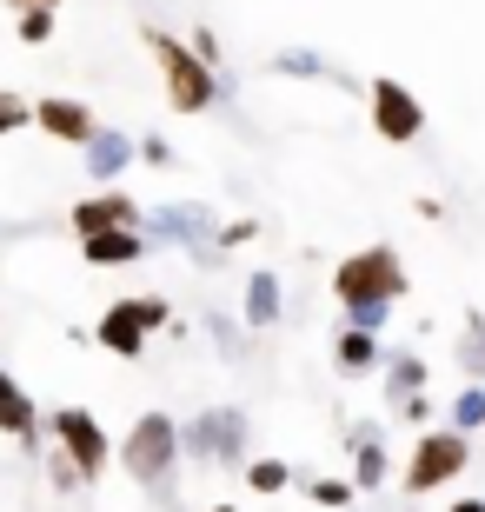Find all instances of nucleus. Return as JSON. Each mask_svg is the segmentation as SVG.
I'll use <instances>...</instances> for the list:
<instances>
[{"instance_id":"f257e3e1","label":"nucleus","mask_w":485,"mask_h":512,"mask_svg":"<svg viewBox=\"0 0 485 512\" xmlns=\"http://www.w3.org/2000/svg\"><path fill=\"white\" fill-rule=\"evenodd\" d=\"M333 293H339V306L353 313L359 333H379L386 313H392V300L406 293V266H399V253H392V247H359V253L339 260Z\"/></svg>"},{"instance_id":"f03ea898","label":"nucleus","mask_w":485,"mask_h":512,"mask_svg":"<svg viewBox=\"0 0 485 512\" xmlns=\"http://www.w3.org/2000/svg\"><path fill=\"white\" fill-rule=\"evenodd\" d=\"M147 54L160 60V80H167V107H173V114H206V107L220 100V74H213L180 34L147 27Z\"/></svg>"},{"instance_id":"7ed1b4c3","label":"nucleus","mask_w":485,"mask_h":512,"mask_svg":"<svg viewBox=\"0 0 485 512\" xmlns=\"http://www.w3.org/2000/svg\"><path fill=\"white\" fill-rule=\"evenodd\" d=\"M120 466H127V479H140V486H167L173 466H180V426H173L167 413H140L127 446H120Z\"/></svg>"},{"instance_id":"20e7f679","label":"nucleus","mask_w":485,"mask_h":512,"mask_svg":"<svg viewBox=\"0 0 485 512\" xmlns=\"http://www.w3.org/2000/svg\"><path fill=\"white\" fill-rule=\"evenodd\" d=\"M472 466V439L459 426H439V433H419L412 446V466H406V493H439Z\"/></svg>"},{"instance_id":"39448f33","label":"nucleus","mask_w":485,"mask_h":512,"mask_svg":"<svg viewBox=\"0 0 485 512\" xmlns=\"http://www.w3.org/2000/svg\"><path fill=\"white\" fill-rule=\"evenodd\" d=\"M47 433H54V446L67 453V466L80 473V486L87 479H100L107 473V459H113V446H107V433H100V419L87 413V406H60L54 419H47Z\"/></svg>"},{"instance_id":"423d86ee","label":"nucleus","mask_w":485,"mask_h":512,"mask_svg":"<svg viewBox=\"0 0 485 512\" xmlns=\"http://www.w3.org/2000/svg\"><path fill=\"white\" fill-rule=\"evenodd\" d=\"M173 320V306L167 300H120V306H107V313H100V333L94 340L107 346V353H120V360H140V353H147V333L153 326H167Z\"/></svg>"},{"instance_id":"0eeeda50","label":"nucleus","mask_w":485,"mask_h":512,"mask_svg":"<svg viewBox=\"0 0 485 512\" xmlns=\"http://www.w3.org/2000/svg\"><path fill=\"white\" fill-rule=\"evenodd\" d=\"M213 233H220V220H213V207H200V200H173V207H153L140 213V240L147 247H213Z\"/></svg>"},{"instance_id":"6e6552de","label":"nucleus","mask_w":485,"mask_h":512,"mask_svg":"<svg viewBox=\"0 0 485 512\" xmlns=\"http://www.w3.org/2000/svg\"><path fill=\"white\" fill-rule=\"evenodd\" d=\"M180 453H193V459H233L246 453V419L233 413V406H213V413H200V419H187L180 426Z\"/></svg>"},{"instance_id":"1a4fd4ad","label":"nucleus","mask_w":485,"mask_h":512,"mask_svg":"<svg viewBox=\"0 0 485 512\" xmlns=\"http://www.w3.org/2000/svg\"><path fill=\"white\" fill-rule=\"evenodd\" d=\"M27 127H40L47 140H67V147H87V133L100 127L87 100H67V94H40L27 100Z\"/></svg>"},{"instance_id":"9d476101","label":"nucleus","mask_w":485,"mask_h":512,"mask_svg":"<svg viewBox=\"0 0 485 512\" xmlns=\"http://www.w3.org/2000/svg\"><path fill=\"white\" fill-rule=\"evenodd\" d=\"M373 127H379V140L406 147V140L426 133V107H419L399 80H373Z\"/></svg>"},{"instance_id":"9b49d317","label":"nucleus","mask_w":485,"mask_h":512,"mask_svg":"<svg viewBox=\"0 0 485 512\" xmlns=\"http://www.w3.org/2000/svg\"><path fill=\"white\" fill-rule=\"evenodd\" d=\"M140 200H127L120 187H100L87 200H74V233H107V227H140Z\"/></svg>"},{"instance_id":"f8f14e48","label":"nucleus","mask_w":485,"mask_h":512,"mask_svg":"<svg viewBox=\"0 0 485 512\" xmlns=\"http://www.w3.org/2000/svg\"><path fill=\"white\" fill-rule=\"evenodd\" d=\"M0 433H14L27 453L40 446V413H34V399H27V386L0 366Z\"/></svg>"},{"instance_id":"ddd939ff","label":"nucleus","mask_w":485,"mask_h":512,"mask_svg":"<svg viewBox=\"0 0 485 512\" xmlns=\"http://www.w3.org/2000/svg\"><path fill=\"white\" fill-rule=\"evenodd\" d=\"M80 153H87V173H94L100 187H113V180L127 173V160H133V140H127L120 127H94Z\"/></svg>"},{"instance_id":"4468645a","label":"nucleus","mask_w":485,"mask_h":512,"mask_svg":"<svg viewBox=\"0 0 485 512\" xmlns=\"http://www.w3.org/2000/svg\"><path fill=\"white\" fill-rule=\"evenodd\" d=\"M147 253L140 227H107V233H80V260L87 266H133Z\"/></svg>"},{"instance_id":"2eb2a0df","label":"nucleus","mask_w":485,"mask_h":512,"mask_svg":"<svg viewBox=\"0 0 485 512\" xmlns=\"http://www.w3.org/2000/svg\"><path fill=\"white\" fill-rule=\"evenodd\" d=\"M246 326L253 333H273L280 326V273H253L246 280Z\"/></svg>"},{"instance_id":"dca6fc26","label":"nucleus","mask_w":485,"mask_h":512,"mask_svg":"<svg viewBox=\"0 0 485 512\" xmlns=\"http://www.w3.org/2000/svg\"><path fill=\"white\" fill-rule=\"evenodd\" d=\"M273 67H280V74H293V80H326V74H333L313 47H280V54H273Z\"/></svg>"},{"instance_id":"f3484780","label":"nucleus","mask_w":485,"mask_h":512,"mask_svg":"<svg viewBox=\"0 0 485 512\" xmlns=\"http://www.w3.org/2000/svg\"><path fill=\"white\" fill-rule=\"evenodd\" d=\"M386 380H392V393H419V386H426V360H412V353H392L386 360Z\"/></svg>"},{"instance_id":"a211bd4d","label":"nucleus","mask_w":485,"mask_h":512,"mask_svg":"<svg viewBox=\"0 0 485 512\" xmlns=\"http://www.w3.org/2000/svg\"><path fill=\"white\" fill-rule=\"evenodd\" d=\"M459 366H466L472 380L485 386V313H472V333L459 340Z\"/></svg>"},{"instance_id":"6ab92c4d","label":"nucleus","mask_w":485,"mask_h":512,"mask_svg":"<svg viewBox=\"0 0 485 512\" xmlns=\"http://www.w3.org/2000/svg\"><path fill=\"white\" fill-rule=\"evenodd\" d=\"M373 360H379L373 333H359V326H353V333H339V366H353V373H359V366H373Z\"/></svg>"},{"instance_id":"aec40b11","label":"nucleus","mask_w":485,"mask_h":512,"mask_svg":"<svg viewBox=\"0 0 485 512\" xmlns=\"http://www.w3.org/2000/svg\"><path fill=\"white\" fill-rule=\"evenodd\" d=\"M359 486H386V446L379 439H359V466H353Z\"/></svg>"},{"instance_id":"412c9836","label":"nucleus","mask_w":485,"mask_h":512,"mask_svg":"<svg viewBox=\"0 0 485 512\" xmlns=\"http://www.w3.org/2000/svg\"><path fill=\"white\" fill-rule=\"evenodd\" d=\"M452 426H459V433L485 426V386H466V393L452 399Z\"/></svg>"},{"instance_id":"4be33fe9","label":"nucleus","mask_w":485,"mask_h":512,"mask_svg":"<svg viewBox=\"0 0 485 512\" xmlns=\"http://www.w3.org/2000/svg\"><path fill=\"white\" fill-rule=\"evenodd\" d=\"M14 27H20V40H27V47H47V40H54V7H27Z\"/></svg>"},{"instance_id":"5701e85b","label":"nucleus","mask_w":485,"mask_h":512,"mask_svg":"<svg viewBox=\"0 0 485 512\" xmlns=\"http://www.w3.org/2000/svg\"><path fill=\"white\" fill-rule=\"evenodd\" d=\"M246 486H253V493H280L286 486V459H253V466H246Z\"/></svg>"},{"instance_id":"b1692460","label":"nucleus","mask_w":485,"mask_h":512,"mask_svg":"<svg viewBox=\"0 0 485 512\" xmlns=\"http://www.w3.org/2000/svg\"><path fill=\"white\" fill-rule=\"evenodd\" d=\"M27 127V100L14 94V87H0V140H7V133H20Z\"/></svg>"},{"instance_id":"393cba45","label":"nucleus","mask_w":485,"mask_h":512,"mask_svg":"<svg viewBox=\"0 0 485 512\" xmlns=\"http://www.w3.org/2000/svg\"><path fill=\"white\" fill-rule=\"evenodd\" d=\"M313 506H346V499H353V486H346V479H313Z\"/></svg>"},{"instance_id":"a878e982","label":"nucleus","mask_w":485,"mask_h":512,"mask_svg":"<svg viewBox=\"0 0 485 512\" xmlns=\"http://www.w3.org/2000/svg\"><path fill=\"white\" fill-rule=\"evenodd\" d=\"M253 233H260L253 220H233V227H220V233H213V247H246Z\"/></svg>"},{"instance_id":"bb28decb","label":"nucleus","mask_w":485,"mask_h":512,"mask_svg":"<svg viewBox=\"0 0 485 512\" xmlns=\"http://www.w3.org/2000/svg\"><path fill=\"white\" fill-rule=\"evenodd\" d=\"M47 473H54V486H60V493H74V486H80V473L67 466V453H54V459H47Z\"/></svg>"},{"instance_id":"cd10ccee","label":"nucleus","mask_w":485,"mask_h":512,"mask_svg":"<svg viewBox=\"0 0 485 512\" xmlns=\"http://www.w3.org/2000/svg\"><path fill=\"white\" fill-rule=\"evenodd\" d=\"M133 153H140V160H153V167H167V160H173L167 140H133Z\"/></svg>"},{"instance_id":"c85d7f7f","label":"nucleus","mask_w":485,"mask_h":512,"mask_svg":"<svg viewBox=\"0 0 485 512\" xmlns=\"http://www.w3.org/2000/svg\"><path fill=\"white\" fill-rule=\"evenodd\" d=\"M0 7H7V14H27V7H54V14H60V0H0Z\"/></svg>"},{"instance_id":"c756f323","label":"nucleus","mask_w":485,"mask_h":512,"mask_svg":"<svg viewBox=\"0 0 485 512\" xmlns=\"http://www.w3.org/2000/svg\"><path fill=\"white\" fill-rule=\"evenodd\" d=\"M452 512H485V499H459V506H452Z\"/></svg>"},{"instance_id":"7c9ffc66","label":"nucleus","mask_w":485,"mask_h":512,"mask_svg":"<svg viewBox=\"0 0 485 512\" xmlns=\"http://www.w3.org/2000/svg\"><path fill=\"white\" fill-rule=\"evenodd\" d=\"M213 512H233V506H213Z\"/></svg>"}]
</instances>
